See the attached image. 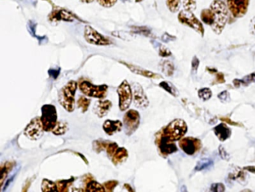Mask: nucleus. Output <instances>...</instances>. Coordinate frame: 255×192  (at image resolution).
<instances>
[{"mask_svg": "<svg viewBox=\"0 0 255 192\" xmlns=\"http://www.w3.org/2000/svg\"><path fill=\"white\" fill-rule=\"evenodd\" d=\"M210 9L214 12L215 20L214 24L211 26L212 29L215 33L221 34L225 29L229 17V10L226 4L222 0H213L210 4Z\"/></svg>", "mask_w": 255, "mask_h": 192, "instance_id": "nucleus-1", "label": "nucleus"}, {"mask_svg": "<svg viewBox=\"0 0 255 192\" xmlns=\"http://www.w3.org/2000/svg\"><path fill=\"white\" fill-rule=\"evenodd\" d=\"M78 84L75 80H70L59 92V102L65 111L72 113L75 109V94Z\"/></svg>", "mask_w": 255, "mask_h": 192, "instance_id": "nucleus-2", "label": "nucleus"}, {"mask_svg": "<svg viewBox=\"0 0 255 192\" xmlns=\"http://www.w3.org/2000/svg\"><path fill=\"white\" fill-rule=\"evenodd\" d=\"M80 91L88 97L103 99L107 97L108 86L106 84L94 85L89 80H82L79 83Z\"/></svg>", "mask_w": 255, "mask_h": 192, "instance_id": "nucleus-3", "label": "nucleus"}, {"mask_svg": "<svg viewBox=\"0 0 255 192\" xmlns=\"http://www.w3.org/2000/svg\"><path fill=\"white\" fill-rule=\"evenodd\" d=\"M57 111L53 105H44L41 108V120L44 126V131L52 132L57 124Z\"/></svg>", "mask_w": 255, "mask_h": 192, "instance_id": "nucleus-4", "label": "nucleus"}, {"mask_svg": "<svg viewBox=\"0 0 255 192\" xmlns=\"http://www.w3.org/2000/svg\"><path fill=\"white\" fill-rule=\"evenodd\" d=\"M162 132L173 141H178L187 132V126L182 120H174L162 129Z\"/></svg>", "mask_w": 255, "mask_h": 192, "instance_id": "nucleus-5", "label": "nucleus"}, {"mask_svg": "<svg viewBox=\"0 0 255 192\" xmlns=\"http://www.w3.org/2000/svg\"><path fill=\"white\" fill-rule=\"evenodd\" d=\"M117 92L119 97V109L125 111L129 108L133 99L132 90L128 80H125L121 83L118 87Z\"/></svg>", "mask_w": 255, "mask_h": 192, "instance_id": "nucleus-6", "label": "nucleus"}, {"mask_svg": "<svg viewBox=\"0 0 255 192\" xmlns=\"http://www.w3.org/2000/svg\"><path fill=\"white\" fill-rule=\"evenodd\" d=\"M178 20L182 24L189 26L201 35H204V26L201 22L197 18L196 16L194 15L192 11H186V10L180 11L178 14Z\"/></svg>", "mask_w": 255, "mask_h": 192, "instance_id": "nucleus-7", "label": "nucleus"}, {"mask_svg": "<svg viewBox=\"0 0 255 192\" xmlns=\"http://www.w3.org/2000/svg\"><path fill=\"white\" fill-rule=\"evenodd\" d=\"M124 127L125 133L128 136L132 135L140 125V114L135 110H129L127 111L123 118Z\"/></svg>", "mask_w": 255, "mask_h": 192, "instance_id": "nucleus-8", "label": "nucleus"}, {"mask_svg": "<svg viewBox=\"0 0 255 192\" xmlns=\"http://www.w3.org/2000/svg\"><path fill=\"white\" fill-rule=\"evenodd\" d=\"M44 132L45 131H44L41 117H35L26 126L23 134L29 139L36 141L43 136Z\"/></svg>", "mask_w": 255, "mask_h": 192, "instance_id": "nucleus-9", "label": "nucleus"}, {"mask_svg": "<svg viewBox=\"0 0 255 192\" xmlns=\"http://www.w3.org/2000/svg\"><path fill=\"white\" fill-rule=\"evenodd\" d=\"M84 38L89 44L98 46H107L112 44L111 41L107 37L101 35L90 26H86L84 30Z\"/></svg>", "mask_w": 255, "mask_h": 192, "instance_id": "nucleus-10", "label": "nucleus"}, {"mask_svg": "<svg viewBox=\"0 0 255 192\" xmlns=\"http://www.w3.org/2000/svg\"><path fill=\"white\" fill-rule=\"evenodd\" d=\"M250 0H227V6L235 18L244 17L249 9Z\"/></svg>", "mask_w": 255, "mask_h": 192, "instance_id": "nucleus-11", "label": "nucleus"}, {"mask_svg": "<svg viewBox=\"0 0 255 192\" xmlns=\"http://www.w3.org/2000/svg\"><path fill=\"white\" fill-rule=\"evenodd\" d=\"M133 95L134 105L140 109L147 108L149 106V100L143 89L142 86L138 83H133L132 86Z\"/></svg>", "mask_w": 255, "mask_h": 192, "instance_id": "nucleus-12", "label": "nucleus"}, {"mask_svg": "<svg viewBox=\"0 0 255 192\" xmlns=\"http://www.w3.org/2000/svg\"><path fill=\"white\" fill-rule=\"evenodd\" d=\"M174 141L170 139L163 132L159 134V137L156 138V143L159 147V151L163 156H168L177 151V146L174 144Z\"/></svg>", "mask_w": 255, "mask_h": 192, "instance_id": "nucleus-13", "label": "nucleus"}, {"mask_svg": "<svg viewBox=\"0 0 255 192\" xmlns=\"http://www.w3.org/2000/svg\"><path fill=\"white\" fill-rule=\"evenodd\" d=\"M181 150L189 156L196 153L201 148V142L200 140L194 138H182L179 142Z\"/></svg>", "mask_w": 255, "mask_h": 192, "instance_id": "nucleus-14", "label": "nucleus"}, {"mask_svg": "<svg viewBox=\"0 0 255 192\" xmlns=\"http://www.w3.org/2000/svg\"><path fill=\"white\" fill-rule=\"evenodd\" d=\"M113 104L109 100H101L98 101L95 103L94 107V113L98 116L99 118H103L106 117L111 110Z\"/></svg>", "mask_w": 255, "mask_h": 192, "instance_id": "nucleus-15", "label": "nucleus"}, {"mask_svg": "<svg viewBox=\"0 0 255 192\" xmlns=\"http://www.w3.org/2000/svg\"><path fill=\"white\" fill-rule=\"evenodd\" d=\"M123 128V123L120 120H106L103 125V129L107 135L112 136L121 132Z\"/></svg>", "mask_w": 255, "mask_h": 192, "instance_id": "nucleus-16", "label": "nucleus"}, {"mask_svg": "<svg viewBox=\"0 0 255 192\" xmlns=\"http://www.w3.org/2000/svg\"><path fill=\"white\" fill-rule=\"evenodd\" d=\"M121 63L124 64L127 68H129V71H132L134 74H138V75L143 76V77H147V78H160L161 77V76L159 74H155V73L148 71V70L144 69L140 66H136V65L125 62H121Z\"/></svg>", "mask_w": 255, "mask_h": 192, "instance_id": "nucleus-17", "label": "nucleus"}, {"mask_svg": "<svg viewBox=\"0 0 255 192\" xmlns=\"http://www.w3.org/2000/svg\"><path fill=\"white\" fill-rule=\"evenodd\" d=\"M214 132L216 134L217 138L220 140L221 141H226L228 138L231 137V131L226 125L222 123L214 128Z\"/></svg>", "mask_w": 255, "mask_h": 192, "instance_id": "nucleus-18", "label": "nucleus"}, {"mask_svg": "<svg viewBox=\"0 0 255 192\" xmlns=\"http://www.w3.org/2000/svg\"><path fill=\"white\" fill-rule=\"evenodd\" d=\"M128 150H127L126 149L124 148V147H119L117 151L116 152L114 156L112 158V161H113L114 165H118L125 162V161L128 159Z\"/></svg>", "mask_w": 255, "mask_h": 192, "instance_id": "nucleus-19", "label": "nucleus"}, {"mask_svg": "<svg viewBox=\"0 0 255 192\" xmlns=\"http://www.w3.org/2000/svg\"><path fill=\"white\" fill-rule=\"evenodd\" d=\"M201 20L204 22L205 24L212 26L215 23V14L210 8H205L203 9L201 13Z\"/></svg>", "mask_w": 255, "mask_h": 192, "instance_id": "nucleus-20", "label": "nucleus"}, {"mask_svg": "<svg viewBox=\"0 0 255 192\" xmlns=\"http://www.w3.org/2000/svg\"><path fill=\"white\" fill-rule=\"evenodd\" d=\"M14 167V162H8L4 164L1 166V171H0V180H1V186H3L4 181L6 179L7 176L9 174L10 171Z\"/></svg>", "mask_w": 255, "mask_h": 192, "instance_id": "nucleus-21", "label": "nucleus"}, {"mask_svg": "<svg viewBox=\"0 0 255 192\" xmlns=\"http://www.w3.org/2000/svg\"><path fill=\"white\" fill-rule=\"evenodd\" d=\"M86 192H106L104 185L100 184L95 180H90L86 183Z\"/></svg>", "mask_w": 255, "mask_h": 192, "instance_id": "nucleus-22", "label": "nucleus"}, {"mask_svg": "<svg viewBox=\"0 0 255 192\" xmlns=\"http://www.w3.org/2000/svg\"><path fill=\"white\" fill-rule=\"evenodd\" d=\"M42 192H58L57 184L51 180L44 179L41 183Z\"/></svg>", "mask_w": 255, "mask_h": 192, "instance_id": "nucleus-23", "label": "nucleus"}, {"mask_svg": "<svg viewBox=\"0 0 255 192\" xmlns=\"http://www.w3.org/2000/svg\"><path fill=\"white\" fill-rule=\"evenodd\" d=\"M68 125L66 122L64 121H59L56 124V126H55L53 130L52 131L53 134L55 135H63L68 132Z\"/></svg>", "mask_w": 255, "mask_h": 192, "instance_id": "nucleus-24", "label": "nucleus"}, {"mask_svg": "<svg viewBox=\"0 0 255 192\" xmlns=\"http://www.w3.org/2000/svg\"><path fill=\"white\" fill-rule=\"evenodd\" d=\"M91 105V100L86 96H80L77 100V108L82 111V113H86L89 110Z\"/></svg>", "mask_w": 255, "mask_h": 192, "instance_id": "nucleus-25", "label": "nucleus"}, {"mask_svg": "<svg viewBox=\"0 0 255 192\" xmlns=\"http://www.w3.org/2000/svg\"><path fill=\"white\" fill-rule=\"evenodd\" d=\"M161 69L165 75L171 76L174 74V66L170 61L164 60L161 62Z\"/></svg>", "mask_w": 255, "mask_h": 192, "instance_id": "nucleus-26", "label": "nucleus"}, {"mask_svg": "<svg viewBox=\"0 0 255 192\" xmlns=\"http://www.w3.org/2000/svg\"><path fill=\"white\" fill-rule=\"evenodd\" d=\"M230 177L233 180H237L239 183L243 184V180H246V175L241 169L239 168H236L234 171L230 174Z\"/></svg>", "mask_w": 255, "mask_h": 192, "instance_id": "nucleus-27", "label": "nucleus"}, {"mask_svg": "<svg viewBox=\"0 0 255 192\" xmlns=\"http://www.w3.org/2000/svg\"><path fill=\"white\" fill-rule=\"evenodd\" d=\"M110 143L107 141H104V140H97L93 142V150L96 153H101V151L107 149V146Z\"/></svg>", "mask_w": 255, "mask_h": 192, "instance_id": "nucleus-28", "label": "nucleus"}, {"mask_svg": "<svg viewBox=\"0 0 255 192\" xmlns=\"http://www.w3.org/2000/svg\"><path fill=\"white\" fill-rule=\"evenodd\" d=\"M159 86L162 89H165L166 92H169L171 95H172L173 96H177L178 95V92H177V89L171 84L169 82L163 81L159 83Z\"/></svg>", "mask_w": 255, "mask_h": 192, "instance_id": "nucleus-29", "label": "nucleus"}, {"mask_svg": "<svg viewBox=\"0 0 255 192\" xmlns=\"http://www.w3.org/2000/svg\"><path fill=\"white\" fill-rule=\"evenodd\" d=\"M213 162L209 159H204L200 160L199 162L197 164L196 167H195V170L196 171H203V170L207 169V168H210L213 166Z\"/></svg>", "mask_w": 255, "mask_h": 192, "instance_id": "nucleus-30", "label": "nucleus"}, {"mask_svg": "<svg viewBox=\"0 0 255 192\" xmlns=\"http://www.w3.org/2000/svg\"><path fill=\"white\" fill-rule=\"evenodd\" d=\"M74 181V178H71L70 180H62L60 181L56 182L57 184L58 192H65L68 191V188L70 185Z\"/></svg>", "mask_w": 255, "mask_h": 192, "instance_id": "nucleus-31", "label": "nucleus"}, {"mask_svg": "<svg viewBox=\"0 0 255 192\" xmlns=\"http://www.w3.org/2000/svg\"><path fill=\"white\" fill-rule=\"evenodd\" d=\"M181 0H167V6L171 12H177L180 8Z\"/></svg>", "mask_w": 255, "mask_h": 192, "instance_id": "nucleus-32", "label": "nucleus"}, {"mask_svg": "<svg viewBox=\"0 0 255 192\" xmlns=\"http://www.w3.org/2000/svg\"><path fill=\"white\" fill-rule=\"evenodd\" d=\"M199 98L203 101H207L211 98L212 92L209 88H204V89H200L198 92Z\"/></svg>", "mask_w": 255, "mask_h": 192, "instance_id": "nucleus-33", "label": "nucleus"}, {"mask_svg": "<svg viewBox=\"0 0 255 192\" xmlns=\"http://www.w3.org/2000/svg\"><path fill=\"white\" fill-rule=\"evenodd\" d=\"M183 5L186 11H194L196 8V0H183Z\"/></svg>", "mask_w": 255, "mask_h": 192, "instance_id": "nucleus-34", "label": "nucleus"}, {"mask_svg": "<svg viewBox=\"0 0 255 192\" xmlns=\"http://www.w3.org/2000/svg\"><path fill=\"white\" fill-rule=\"evenodd\" d=\"M119 145H118L117 143H111L110 142L109 144V145L107 146V155H108L110 159L113 157L116 152L117 151L118 149H119Z\"/></svg>", "mask_w": 255, "mask_h": 192, "instance_id": "nucleus-35", "label": "nucleus"}, {"mask_svg": "<svg viewBox=\"0 0 255 192\" xmlns=\"http://www.w3.org/2000/svg\"><path fill=\"white\" fill-rule=\"evenodd\" d=\"M96 1L100 5L104 8H111L116 5L118 0H96Z\"/></svg>", "mask_w": 255, "mask_h": 192, "instance_id": "nucleus-36", "label": "nucleus"}, {"mask_svg": "<svg viewBox=\"0 0 255 192\" xmlns=\"http://www.w3.org/2000/svg\"><path fill=\"white\" fill-rule=\"evenodd\" d=\"M119 182L117 180H110V181L106 182L104 183V188L106 191L108 192H113L116 189V186L119 185Z\"/></svg>", "mask_w": 255, "mask_h": 192, "instance_id": "nucleus-37", "label": "nucleus"}, {"mask_svg": "<svg viewBox=\"0 0 255 192\" xmlns=\"http://www.w3.org/2000/svg\"><path fill=\"white\" fill-rule=\"evenodd\" d=\"M210 190L215 192H223L225 191V188L222 183H215V184L212 185Z\"/></svg>", "mask_w": 255, "mask_h": 192, "instance_id": "nucleus-38", "label": "nucleus"}, {"mask_svg": "<svg viewBox=\"0 0 255 192\" xmlns=\"http://www.w3.org/2000/svg\"><path fill=\"white\" fill-rule=\"evenodd\" d=\"M218 97L222 102H226L230 100V95L227 91L222 92V93L218 95Z\"/></svg>", "mask_w": 255, "mask_h": 192, "instance_id": "nucleus-39", "label": "nucleus"}, {"mask_svg": "<svg viewBox=\"0 0 255 192\" xmlns=\"http://www.w3.org/2000/svg\"><path fill=\"white\" fill-rule=\"evenodd\" d=\"M219 154H220L221 157H222V159H225V160H229V154L225 151V149L223 148L222 146H220V147H219Z\"/></svg>", "mask_w": 255, "mask_h": 192, "instance_id": "nucleus-40", "label": "nucleus"}, {"mask_svg": "<svg viewBox=\"0 0 255 192\" xmlns=\"http://www.w3.org/2000/svg\"><path fill=\"white\" fill-rule=\"evenodd\" d=\"M60 68H57V69H51L49 70L48 74H50V77H53V79H56L59 77V74H60Z\"/></svg>", "mask_w": 255, "mask_h": 192, "instance_id": "nucleus-41", "label": "nucleus"}, {"mask_svg": "<svg viewBox=\"0 0 255 192\" xmlns=\"http://www.w3.org/2000/svg\"><path fill=\"white\" fill-rule=\"evenodd\" d=\"M171 53L169 51L168 48L166 47H161V48L159 49V55L161 56H164V57H166V56H171Z\"/></svg>", "mask_w": 255, "mask_h": 192, "instance_id": "nucleus-42", "label": "nucleus"}, {"mask_svg": "<svg viewBox=\"0 0 255 192\" xmlns=\"http://www.w3.org/2000/svg\"><path fill=\"white\" fill-rule=\"evenodd\" d=\"M243 82H244L245 83H246V84L250 83L251 82H255V74H250V75L244 77V79H243Z\"/></svg>", "mask_w": 255, "mask_h": 192, "instance_id": "nucleus-43", "label": "nucleus"}, {"mask_svg": "<svg viewBox=\"0 0 255 192\" xmlns=\"http://www.w3.org/2000/svg\"><path fill=\"white\" fill-rule=\"evenodd\" d=\"M192 70L194 71H196L197 69H198V65H199V60H198V58L194 57L193 60H192Z\"/></svg>", "mask_w": 255, "mask_h": 192, "instance_id": "nucleus-44", "label": "nucleus"}, {"mask_svg": "<svg viewBox=\"0 0 255 192\" xmlns=\"http://www.w3.org/2000/svg\"><path fill=\"white\" fill-rule=\"evenodd\" d=\"M250 29L251 32H252L253 35H255V17H254L252 21H251Z\"/></svg>", "mask_w": 255, "mask_h": 192, "instance_id": "nucleus-45", "label": "nucleus"}, {"mask_svg": "<svg viewBox=\"0 0 255 192\" xmlns=\"http://www.w3.org/2000/svg\"><path fill=\"white\" fill-rule=\"evenodd\" d=\"M245 169L250 171V172L255 173V167H246V168H245Z\"/></svg>", "mask_w": 255, "mask_h": 192, "instance_id": "nucleus-46", "label": "nucleus"}, {"mask_svg": "<svg viewBox=\"0 0 255 192\" xmlns=\"http://www.w3.org/2000/svg\"><path fill=\"white\" fill-rule=\"evenodd\" d=\"M80 2H83V3H91L93 2V0H79Z\"/></svg>", "mask_w": 255, "mask_h": 192, "instance_id": "nucleus-47", "label": "nucleus"}, {"mask_svg": "<svg viewBox=\"0 0 255 192\" xmlns=\"http://www.w3.org/2000/svg\"><path fill=\"white\" fill-rule=\"evenodd\" d=\"M125 188H127V189H128V190L129 191V192H132V189H131L130 186H129L128 184H125Z\"/></svg>", "mask_w": 255, "mask_h": 192, "instance_id": "nucleus-48", "label": "nucleus"}]
</instances>
